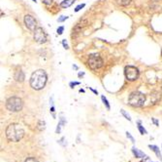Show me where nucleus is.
<instances>
[{"label":"nucleus","mask_w":162,"mask_h":162,"mask_svg":"<svg viewBox=\"0 0 162 162\" xmlns=\"http://www.w3.org/2000/svg\"><path fill=\"white\" fill-rule=\"evenodd\" d=\"M48 80V76L44 69H38V71H34L30 77V86L34 90H42Z\"/></svg>","instance_id":"obj_1"},{"label":"nucleus","mask_w":162,"mask_h":162,"mask_svg":"<svg viewBox=\"0 0 162 162\" xmlns=\"http://www.w3.org/2000/svg\"><path fill=\"white\" fill-rule=\"evenodd\" d=\"M5 134H6V138L10 142H19L23 138L24 130L19 124L13 123L6 128Z\"/></svg>","instance_id":"obj_2"},{"label":"nucleus","mask_w":162,"mask_h":162,"mask_svg":"<svg viewBox=\"0 0 162 162\" xmlns=\"http://www.w3.org/2000/svg\"><path fill=\"white\" fill-rule=\"evenodd\" d=\"M146 96L139 91L132 92L128 97V104L134 108H141L146 103Z\"/></svg>","instance_id":"obj_3"},{"label":"nucleus","mask_w":162,"mask_h":162,"mask_svg":"<svg viewBox=\"0 0 162 162\" xmlns=\"http://www.w3.org/2000/svg\"><path fill=\"white\" fill-rule=\"evenodd\" d=\"M22 107H23V103H22V100L19 97H11L6 102L7 110L12 111V112H18V111L21 110Z\"/></svg>","instance_id":"obj_4"},{"label":"nucleus","mask_w":162,"mask_h":162,"mask_svg":"<svg viewBox=\"0 0 162 162\" xmlns=\"http://www.w3.org/2000/svg\"><path fill=\"white\" fill-rule=\"evenodd\" d=\"M88 64L92 71H96L103 66V60L98 54H92L89 56Z\"/></svg>","instance_id":"obj_5"},{"label":"nucleus","mask_w":162,"mask_h":162,"mask_svg":"<svg viewBox=\"0 0 162 162\" xmlns=\"http://www.w3.org/2000/svg\"><path fill=\"white\" fill-rule=\"evenodd\" d=\"M124 74L128 81H135L139 77V69L133 66H127L124 68Z\"/></svg>","instance_id":"obj_6"},{"label":"nucleus","mask_w":162,"mask_h":162,"mask_svg":"<svg viewBox=\"0 0 162 162\" xmlns=\"http://www.w3.org/2000/svg\"><path fill=\"white\" fill-rule=\"evenodd\" d=\"M34 39L36 42L43 44L47 42V33L42 27H36L34 30Z\"/></svg>","instance_id":"obj_7"},{"label":"nucleus","mask_w":162,"mask_h":162,"mask_svg":"<svg viewBox=\"0 0 162 162\" xmlns=\"http://www.w3.org/2000/svg\"><path fill=\"white\" fill-rule=\"evenodd\" d=\"M24 24H26V27L29 30L34 31V30L36 29L37 22H36V20L33 18L31 15H26V16H24Z\"/></svg>","instance_id":"obj_8"},{"label":"nucleus","mask_w":162,"mask_h":162,"mask_svg":"<svg viewBox=\"0 0 162 162\" xmlns=\"http://www.w3.org/2000/svg\"><path fill=\"white\" fill-rule=\"evenodd\" d=\"M131 150H132L133 155L135 156L136 158H145V157H147L146 153L143 152H142V150H140V149H138L136 147H133L132 149H131Z\"/></svg>","instance_id":"obj_9"},{"label":"nucleus","mask_w":162,"mask_h":162,"mask_svg":"<svg viewBox=\"0 0 162 162\" xmlns=\"http://www.w3.org/2000/svg\"><path fill=\"white\" fill-rule=\"evenodd\" d=\"M14 78L16 79V81H18V82H23L24 81V73L22 71H17L15 72V75H14Z\"/></svg>","instance_id":"obj_10"},{"label":"nucleus","mask_w":162,"mask_h":162,"mask_svg":"<svg viewBox=\"0 0 162 162\" xmlns=\"http://www.w3.org/2000/svg\"><path fill=\"white\" fill-rule=\"evenodd\" d=\"M149 147L155 153V155L159 158V160L162 161V154H161L160 150H159V147L157 146H154V145H149Z\"/></svg>","instance_id":"obj_11"},{"label":"nucleus","mask_w":162,"mask_h":162,"mask_svg":"<svg viewBox=\"0 0 162 162\" xmlns=\"http://www.w3.org/2000/svg\"><path fill=\"white\" fill-rule=\"evenodd\" d=\"M75 1H76V0H63V1L60 3V7L65 8V9L66 8H69L75 3Z\"/></svg>","instance_id":"obj_12"},{"label":"nucleus","mask_w":162,"mask_h":162,"mask_svg":"<svg viewBox=\"0 0 162 162\" xmlns=\"http://www.w3.org/2000/svg\"><path fill=\"white\" fill-rule=\"evenodd\" d=\"M137 127H138V130L141 135H147L148 134V131L145 129V127L141 124V121H137Z\"/></svg>","instance_id":"obj_13"},{"label":"nucleus","mask_w":162,"mask_h":162,"mask_svg":"<svg viewBox=\"0 0 162 162\" xmlns=\"http://www.w3.org/2000/svg\"><path fill=\"white\" fill-rule=\"evenodd\" d=\"M116 3L119 5V6H128L132 0H114Z\"/></svg>","instance_id":"obj_14"},{"label":"nucleus","mask_w":162,"mask_h":162,"mask_svg":"<svg viewBox=\"0 0 162 162\" xmlns=\"http://www.w3.org/2000/svg\"><path fill=\"white\" fill-rule=\"evenodd\" d=\"M66 123V121L64 120L63 117H61L60 118V121H59V123L57 124V130H55V133H60V131H61V128L63 127V125Z\"/></svg>","instance_id":"obj_15"},{"label":"nucleus","mask_w":162,"mask_h":162,"mask_svg":"<svg viewBox=\"0 0 162 162\" xmlns=\"http://www.w3.org/2000/svg\"><path fill=\"white\" fill-rule=\"evenodd\" d=\"M86 24H88V22H86V21H83L82 23L78 24L77 26L75 27V30H80L81 29H83V27H85V26H86Z\"/></svg>","instance_id":"obj_16"},{"label":"nucleus","mask_w":162,"mask_h":162,"mask_svg":"<svg viewBox=\"0 0 162 162\" xmlns=\"http://www.w3.org/2000/svg\"><path fill=\"white\" fill-rule=\"evenodd\" d=\"M101 100H102V102H103V104L105 105V107H106V108H107L108 110H110V108H111V107H110V104H109V102H108V100L106 99V98L104 97V96H102L101 97Z\"/></svg>","instance_id":"obj_17"},{"label":"nucleus","mask_w":162,"mask_h":162,"mask_svg":"<svg viewBox=\"0 0 162 162\" xmlns=\"http://www.w3.org/2000/svg\"><path fill=\"white\" fill-rule=\"evenodd\" d=\"M38 128L40 131L45 130V128H46V122L43 121V120H40V121L38 122Z\"/></svg>","instance_id":"obj_18"},{"label":"nucleus","mask_w":162,"mask_h":162,"mask_svg":"<svg viewBox=\"0 0 162 162\" xmlns=\"http://www.w3.org/2000/svg\"><path fill=\"white\" fill-rule=\"evenodd\" d=\"M121 113L125 117V118H126V119L128 120V121H131V117H130V115H129V114H128L124 110H121Z\"/></svg>","instance_id":"obj_19"},{"label":"nucleus","mask_w":162,"mask_h":162,"mask_svg":"<svg viewBox=\"0 0 162 162\" xmlns=\"http://www.w3.org/2000/svg\"><path fill=\"white\" fill-rule=\"evenodd\" d=\"M126 137H127L128 140H130L131 143H132V144H135V139L133 138L132 135H131V134H130L129 132H126Z\"/></svg>","instance_id":"obj_20"},{"label":"nucleus","mask_w":162,"mask_h":162,"mask_svg":"<svg viewBox=\"0 0 162 162\" xmlns=\"http://www.w3.org/2000/svg\"><path fill=\"white\" fill-rule=\"evenodd\" d=\"M85 6V3H83V4H80V5H78V6L75 8V12H79V11L81 10V9H83V7Z\"/></svg>","instance_id":"obj_21"},{"label":"nucleus","mask_w":162,"mask_h":162,"mask_svg":"<svg viewBox=\"0 0 162 162\" xmlns=\"http://www.w3.org/2000/svg\"><path fill=\"white\" fill-rule=\"evenodd\" d=\"M67 19H68V17H67V16H61L60 18H58L57 22H58V23H62V22L66 21Z\"/></svg>","instance_id":"obj_22"},{"label":"nucleus","mask_w":162,"mask_h":162,"mask_svg":"<svg viewBox=\"0 0 162 162\" xmlns=\"http://www.w3.org/2000/svg\"><path fill=\"white\" fill-rule=\"evenodd\" d=\"M24 162H38V160L34 157H28V158L26 159V161Z\"/></svg>","instance_id":"obj_23"},{"label":"nucleus","mask_w":162,"mask_h":162,"mask_svg":"<svg viewBox=\"0 0 162 162\" xmlns=\"http://www.w3.org/2000/svg\"><path fill=\"white\" fill-rule=\"evenodd\" d=\"M63 30H64V27H59L57 29V34L58 35H61L63 33Z\"/></svg>","instance_id":"obj_24"},{"label":"nucleus","mask_w":162,"mask_h":162,"mask_svg":"<svg viewBox=\"0 0 162 162\" xmlns=\"http://www.w3.org/2000/svg\"><path fill=\"white\" fill-rule=\"evenodd\" d=\"M52 2V0H43V3L46 5H51Z\"/></svg>","instance_id":"obj_25"},{"label":"nucleus","mask_w":162,"mask_h":162,"mask_svg":"<svg viewBox=\"0 0 162 162\" xmlns=\"http://www.w3.org/2000/svg\"><path fill=\"white\" fill-rule=\"evenodd\" d=\"M62 44H63V46H64V48H65V49H69V47H68V45H67L65 39H63V40H62Z\"/></svg>","instance_id":"obj_26"},{"label":"nucleus","mask_w":162,"mask_h":162,"mask_svg":"<svg viewBox=\"0 0 162 162\" xmlns=\"http://www.w3.org/2000/svg\"><path fill=\"white\" fill-rule=\"evenodd\" d=\"M76 85H80V82H71L70 83L71 88H73V86H76Z\"/></svg>","instance_id":"obj_27"},{"label":"nucleus","mask_w":162,"mask_h":162,"mask_svg":"<svg viewBox=\"0 0 162 162\" xmlns=\"http://www.w3.org/2000/svg\"><path fill=\"white\" fill-rule=\"evenodd\" d=\"M152 121H153V123H154V124L156 125V126H158V122L156 121V120H155L154 118H152Z\"/></svg>","instance_id":"obj_28"},{"label":"nucleus","mask_w":162,"mask_h":162,"mask_svg":"<svg viewBox=\"0 0 162 162\" xmlns=\"http://www.w3.org/2000/svg\"><path fill=\"white\" fill-rule=\"evenodd\" d=\"M90 90H91L92 92H93V93H95V94H98V92H97L96 90H93V89H91V88H90Z\"/></svg>","instance_id":"obj_29"},{"label":"nucleus","mask_w":162,"mask_h":162,"mask_svg":"<svg viewBox=\"0 0 162 162\" xmlns=\"http://www.w3.org/2000/svg\"><path fill=\"white\" fill-rule=\"evenodd\" d=\"M83 74H85V73H79V76H80V77H81V76H83Z\"/></svg>","instance_id":"obj_30"},{"label":"nucleus","mask_w":162,"mask_h":162,"mask_svg":"<svg viewBox=\"0 0 162 162\" xmlns=\"http://www.w3.org/2000/svg\"><path fill=\"white\" fill-rule=\"evenodd\" d=\"M73 68H74L75 69H78V66H73Z\"/></svg>","instance_id":"obj_31"},{"label":"nucleus","mask_w":162,"mask_h":162,"mask_svg":"<svg viewBox=\"0 0 162 162\" xmlns=\"http://www.w3.org/2000/svg\"><path fill=\"white\" fill-rule=\"evenodd\" d=\"M33 1H35V2H36V0H33Z\"/></svg>","instance_id":"obj_32"}]
</instances>
